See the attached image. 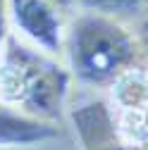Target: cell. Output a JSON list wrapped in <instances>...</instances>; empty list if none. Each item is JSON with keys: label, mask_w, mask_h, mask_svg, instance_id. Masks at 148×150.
Instances as JSON below:
<instances>
[{"label": "cell", "mask_w": 148, "mask_h": 150, "mask_svg": "<svg viewBox=\"0 0 148 150\" xmlns=\"http://www.w3.org/2000/svg\"><path fill=\"white\" fill-rule=\"evenodd\" d=\"M62 57L72 79L84 86L107 88L120 74L139 67L143 52L136 33L124 22L77 10L67 19Z\"/></svg>", "instance_id": "2"}, {"label": "cell", "mask_w": 148, "mask_h": 150, "mask_svg": "<svg viewBox=\"0 0 148 150\" xmlns=\"http://www.w3.org/2000/svg\"><path fill=\"white\" fill-rule=\"evenodd\" d=\"M7 29L19 41L53 57H62L67 12L50 0H5Z\"/></svg>", "instance_id": "3"}, {"label": "cell", "mask_w": 148, "mask_h": 150, "mask_svg": "<svg viewBox=\"0 0 148 150\" xmlns=\"http://www.w3.org/2000/svg\"><path fill=\"white\" fill-rule=\"evenodd\" d=\"M50 3H55L60 10H65V12H72L74 10V0H50Z\"/></svg>", "instance_id": "10"}, {"label": "cell", "mask_w": 148, "mask_h": 150, "mask_svg": "<svg viewBox=\"0 0 148 150\" xmlns=\"http://www.w3.org/2000/svg\"><path fill=\"white\" fill-rule=\"evenodd\" d=\"M96 12L124 22L129 17H141L148 12V0H74V12Z\"/></svg>", "instance_id": "7"}, {"label": "cell", "mask_w": 148, "mask_h": 150, "mask_svg": "<svg viewBox=\"0 0 148 150\" xmlns=\"http://www.w3.org/2000/svg\"><path fill=\"white\" fill-rule=\"evenodd\" d=\"M136 38H139V45H141V52H143V57L148 60V12L139 19V26H136Z\"/></svg>", "instance_id": "8"}, {"label": "cell", "mask_w": 148, "mask_h": 150, "mask_svg": "<svg viewBox=\"0 0 148 150\" xmlns=\"http://www.w3.org/2000/svg\"><path fill=\"white\" fill-rule=\"evenodd\" d=\"M107 91L115 112L148 105V69L141 64L127 69L107 86Z\"/></svg>", "instance_id": "5"}, {"label": "cell", "mask_w": 148, "mask_h": 150, "mask_svg": "<svg viewBox=\"0 0 148 150\" xmlns=\"http://www.w3.org/2000/svg\"><path fill=\"white\" fill-rule=\"evenodd\" d=\"M7 14H5V0H0V48L5 43V36H7Z\"/></svg>", "instance_id": "9"}, {"label": "cell", "mask_w": 148, "mask_h": 150, "mask_svg": "<svg viewBox=\"0 0 148 150\" xmlns=\"http://www.w3.org/2000/svg\"><path fill=\"white\" fill-rule=\"evenodd\" d=\"M72 74L53 55L7 31L0 48V103L22 115L58 124L65 115Z\"/></svg>", "instance_id": "1"}, {"label": "cell", "mask_w": 148, "mask_h": 150, "mask_svg": "<svg viewBox=\"0 0 148 150\" xmlns=\"http://www.w3.org/2000/svg\"><path fill=\"white\" fill-rule=\"evenodd\" d=\"M58 136V126L31 119L0 103V148H26L38 145Z\"/></svg>", "instance_id": "4"}, {"label": "cell", "mask_w": 148, "mask_h": 150, "mask_svg": "<svg viewBox=\"0 0 148 150\" xmlns=\"http://www.w3.org/2000/svg\"><path fill=\"white\" fill-rule=\"evenodd\" d=\"M115 131L122 145L148 148V105L134 110H120L115 117Z\"/></svg>", "instance_id": "6"}]
</instances>
